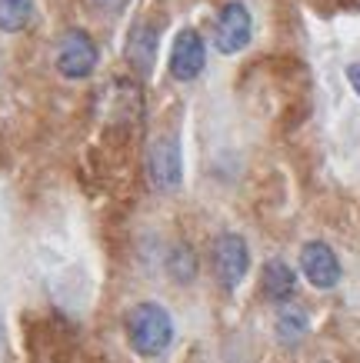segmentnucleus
Returning a JSON list of instances; mask_svg holds the SVG:
<instances>
[{"mask_svg":"<svg viewBox=\"0 0 360 363\" xmlns=\"http://www.w3.org/2000/svg\"><path fill=\"white\" fill-rule=\"evenodd\" d=\"M127 340L141 357H157L174 340V323L160 303H137L127 313Z\"/></svg>","mask_w":360,"mask_h":363,"instance_id":"obj_1","label":"nucleus"},{"mask_svg":"<svg viewBox=\"0 0 360 363\" xmlns=\"http://www.w3.org/2000/svg\"><path fill=\"white\" fill-rule=\"evenodd\" d=\"M57 70L64 74L67 80H84L90 77L100 64V50L94 44V37L80 27H70V30L57 40V57H54Z\"/></svg>","mask_w":360,"mask_h":363,"instance_id":"obj_2","label":"nucleus"},{"mask_svg":"<svg viewBox=\"0 0 360 363\" xmlns=\"http://www.w3.org/2000/svg\"><path fill=\"white\" fill-rule=\"evenodd\" d=\"M204 64H207V47H204V37L194 30V27H184V30L174 37V47H170V77L180 80V84H190L204 74Z\"/></svg>","mask_w":360,"mask_h":363,"instance_id":"obj_3","label":"nucleus"},{"mask_svg":"<svg viewBox=\"0 0 360 363\" xmlns=\"http://www.w3.org/2000/svg\"><path fill=\"white\" fill-rule=\"evenodd\" d=\"M251 30H253V17L247 11V4L230 0L224 4V11L217 13V30H214V47L220 54H237L251 44Z\"/></svg>","mask_w":360,"mask_h":363,"instance_id":"obj_4","label":"nucleus"},{"mask_svg":"<svg viewBox=\"0 0 360 363\" xmlns=\"http://www.w3.org/2000/svg\"><path fill=\"white\" fill-rule=\"evenodd\" d=\"M214 270H217L220 284L234 290V286L247 277L251 270V250H247V240L237 237V233H220L214 240Z\"/></svg>","mask_w":360,"mask_h":363,"instance_id":"obj_5","label":"nucleus"},{"mask_svg":"<svg viewBox=\"0 0 360 363\" xmlns=\"http://www.w3.org/2000/svg\"><path fill=\"white\" fill-rule=\"evenodd\" d=\"M147 174L157 190H177L184 177V160H180V143L174 137H157L147 154Z\"/></svg>","mask_w":360,"mask_h":363,"instance_id":"obj_6","label":"nucleus"},{"mask_svg":"<svg viewBox=\"0 0 360 363\" xmlns=\"http://www.w3.org/2000/svg\"><path fill=\"white\" fill-rule=\"evenodd\" d=\"M300 270L317 290H334L340 284V260L327 243L310 240L300 250Z\"/></svg>","mask_w":360,"mask_h":363,"instance_id":"obj_7","label":"nucleus"},{"mask_svg":"<svg viewBox=\"0 0 360 363\" xmlns=\"http://www.w3.org/2000/svg\"><path fill=\"white\" fill-rule=\"evenodd\" d=\"M127 60L133 64V70L141 77H147L153 70V60H157V30L147 21H133L131 37H127Z\"/></svg>","mask_w":360,"mask_h":363,"instance_id":"obj_8","label":"nucleus"},{"mask_svg":"<svg viewBox=\"0 0 360 363\" xmlns=\"http://www.w3.org/2000/svg\"><path fill=\"white\" fill-rule=\"evenodd\" d=\"M263 290H267V297L271 300L287 303L297 290V274L284 264V260H271V264L263 267Z\"/></svg>","mask_w":360,"mask_h":363,"instance_id":"obj_9","label":"nucleus"},{"mask_svg":"<svg viewBox=\"0 0 360 363\" xmlns=\"http://www.w3.org/2000/svg\"><path fill=\"white\" fill-rule=\"evenodd\" d=\"M33 13V0H0V30L17 33L27 27Z\"/></svg>","mask_w":360,"mask_h":363,"instance_id":"obj_10","label":"nucleus"},{"mask_svg":"<svg viewBox=\"0 0 360 363\" xmlns=\"http://www.w3.org/2000/svg\"><path fill=\"white\" fill-rule=\"evenodd\" d=\"M307 333V313L300 307H284L277 317V337L284 343H297Z\"/></svg>","mask_w":360,"mask_h":363,"instance_id":"obj_11","label":"nucleus"},{"mask_svg":"<svg viewBox=\"0 0 360 363\" xmlns=\"http://www.w3.org/2000/svg\"><path fill=\"white\" fill-rule=\"evenodd\" d=\"M170 274H174V280H180V284H187V280H194L197 274V260H194V253L187 250V247H174L170 250Z\"/></svg>","mask_w":360,"mask_h":363,"instance_id":"obj_12","label":"nucleus"},{"mask_svg":"<svg viewBox=\"0 0 360 363\" xmlns=\"http://www.w3.org/2000/svg\"><path fill=\"white\" fill-rule=\"evenodd\" d=\"M127 4H131V0H90V7L97 13H104V17H117Z\"/></svg>","mask_w":360,"mask_h":363,"instance_id":"obj_13","label":"nucleus"},{"mask_svg":"<svg viewBox=\"0 0 360 363\" xmlns=\"http://www.w3.org/2000/svg\"><path fill=\"white\" fill-rule=\"evenodd\" d=\"M347 80H350V87H354V90L360 94V60H357V64H350V67H347Z\"/></svg>","mask_w":360,"mask_h":363,"instance_id":"obj_14","label":"nucleus"}]
</instances>
